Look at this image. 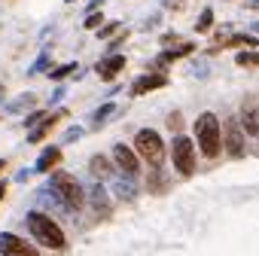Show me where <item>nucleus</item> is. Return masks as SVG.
I'll use <instances>...</instances> for the list:
<instances>
[{"label":"nucleus","mask_w":259,"mask_h":256,"mask_svg":"<svg viewBox=\"0 0 259 256\" xmlns=\"http://www.w3.org/2000/svg\"><path fill=\"white\" fill-rule=\"evenodd\" d=\"M0 256H40L25 238L13 235V232H4L0 235Z\"/></svg>","instance_id":"nucleus-8"},{"label":"nucleus","mask_w":259,"mask_h":256,"mask_svg":"<svg viewBox=\"0 0 259 256\" xmlns=\"http://www.w3.org/2000/svg\"><path fill=\"white\" fill-rule=\"evenodd\" d=\"M49 116H52V113H43V110H34V113H31V116L25 119V125H28V132H34V128H37V125H43V122H46Z\"/></svg>","instance_id":"nucleus-21"},{"label":"nucleus","mask_w":259,"mask_h":256,"mask_svg":"<svg viewBox=\"0 0 259 256\" xmlns=\"http://www.w3.org/2000/svg\"><path fill=\"white\" fill-rule=\"evenodd\" d=\"M89 31H98V28H104V16L95 10V13H85V22H82Z\"/></svg>","instance_id":"nucleus-23"},{"label":"nucleus","mask_w":259,"mask_h":256,"mask_svg":"<svg viewBox=\"0 0 259 256\" xmlns=\"http://www.w3.org/2000/svg\"><path fill=\"white\" fill-rule=\"evenodd\" d=\"M171 162L180 177H192L195 174V141L186 135H177L171 144Z\"/></svg>","instance_id":"nucleus-4"},{"label":"nucleus","mask_w":259,"mask_h":256,"mask_svg":"<svg viewBox=\"0 0 259 256\" xmlns=\"http://www.w3.org/2000/svg\"><path fill=\"white\" fill-rule=\"evenodd\" d=\"M79 138H82V128H79V125L67 128V135H64V141H67V144H73V141H79Z\"/></svg>","instance_id":"nucleus-26"},{"label":"nucleus","mask_w":259,"mask_h":256,"mask_svg":"<svg viewBox=\"0 0 259 256\" xmlns=\"http://www.w3.org/2000/svg\"><path fill=\"white\" fill-rule=\"evenodd\" d=\"M125 40H128V31H125V34H116V37H113V43H110V55H116V49H119Z\"/></svg>","instance_id":"nucleus-27"},{"label":"nucleus","mask_w":259,"mask_h":256,"mask_svg":"<svg viewBox=\"0 0 259 256\" xmlns=\"http://www.w3.org/2000/svg\"><path fill=\"white\" fill-rule=\"evenodd\" d=\"M25 223H28V232L34 235L37 244H43V247H49V250H61V247H64V232H61V226H58L52 217H46V214H40V210H31V214L25 217Z\"/></svg>","instance_id":"nucleus-3"},{"label":"nucleus","mask_w":259,"mask_h":256,"mask_svg":"<svg viewBox=\"0 0 259 256\" xmlns=\"http://www.w3.org/2000/svg\"><path fill=\"white\" fill-rule=\"evenodd\" d=\"M119 22H110V25H104V28H98V40H110L113 34H119Z\"/></svg>","instance_id":"nucleus-24"},{"label":"nucleus","mask_w":259,"mask_h":256,"mask_svg":"<svg viewBox=\"0 0 259 256\" xmlns=\"http://www.w3.org/2000/svg\"><path fill=\"white\" fill-rule=\"evenodd\" d=\"M113 162H116V168L132 180V177H138V171H141V162H138V153L132 150V147H125V144H116L113 147Z\"/></svg>","instance_id":"nucleus-7"},{"label":"nucleus","mask_w":259,"mask_h":256,"mask_svg":"<svg viewBox=\"0 0 259 256\" xmlns=\"http://www.w3.org/2000/svg\"><path fill=\"white\" fill-rule=\"evenodd\" d=\"M61 162V147H46L43 153H40V159H37V165H34V171H52L55 165Z\"/></svg>","instance_id":"nucleus-12"},{"label":"nucleus","mask_w":259,"mask_h":256,"mask_svg":"<svg viewBox=\"0 0 259 256\" xmlns=\"http://www.w3.org/2000/svg\"><path fill=\"white\" fill-rule=\"evenodd\" d=\"M89 168H92V174H95V177H101V180L113 174V165L107 162V156H92V165H89Z\"/></svg>","instance_id":"nucleus-16"},{"label":"nucleus","mask_w":259,"mask_h":256,"mask_svg":"<svg viewBox=\"0 0 259 256\" xmlns=\"http://www.w3.org/2000/svg\"><path fill=\"white\" fill-rule=\"evenodd\" d=\"M210 25H213V10H201V16L195 22V31L204 34V31H210Z\"/></svg>","instance_id":"nucleus-20"},{"label":"nucleus","mask_w":259,"mask_h":256,"mask_svg":"<svg viewBox=\"0 0 259 256\" xmlns=\"http://www.w3.org/2000/svg\"><path fill=\"white\" fill-rule=\"evenodd\" d=\"M195 138H198V150L204 159H217L223 150V128L217 113H201L195 119Z\"/></svg>","instance_id":"nucleus-2"},{"label":"nucleus","mask_w":259,"mask_h":256,"mask_svg":"<svg viewBox=\"0 0 259 256\" xmlns=\"http://www.w3.org/2000/svg\"><path fill=\"white\" fill-rule=\"evenodd\" d=\"M58 119H61V113H52V116H49V119H46L43 125H37L34 132H28V144H40V141H43V138H46V135L52 132V125H55Z\"/></svg>","instance_id":"nucleus-13"},{"label":"nucleus","mask_w":259,"mask_h":256,"mask_svg":"<svg viewBox=\"0 0 259 256\" xmlns=\"http://www.w3.org/2000/svg\"><path fill=\"white\" fill-rule=\"evenodd\" d=\"M73 70H76V61H67V64H58V67H52V70H49V76H52L55 82H61V79H64V76H70Z\"/></svg>","instance_id":"nucleus-18"},{"label":"nucleus","mask_w":259,"mask_h":256,"mask_svg":"<svg viewBox=\"0 0 259 256\" xmlns=\"http://www.w3.org/2000/svg\"><path fill=\"white\" fill-rule=\"evenodd\" d=\"M235 64H241V67H256V64H259V49H256V52H238V55H235Z\"/></svg>","instance_id":"nucleus-19"},{"label":"nucleus","mask_w":259,"mask_h":256,"mask_svg":"<svg viewBox=\"0 0 259 256\" xmlns=\"http://www.w3.org/2000/svg\"><path fill=\"white\" fill-rule=\"evenodd\" d=\"M34 104H37V95L25 92V95H19L16 101H10V104H7V113H22V110H31Z\"/></svg>","instance_id":"nucleus-15"},{"label":"nucleus","mask_w":259,"mask_h":256,"mask_svg":"<svg viewBox=\"0 0 259 256\" xmlns=\"http://www.w3.org/2000/svg\"><path fill=\"white\" fill-rule=\"evenodd\" d=\"M162 7H165V10H183L186 0H162Z\"/></svg>","instance_id":"nucleus-29"},{"label":"nucleus","mask_w":259,"mask_h":256,"mask_svg":"<svg viewBox=\"0 0 259 256\" xmlns=\"http://www.w3.org/2000/svg\"><path fill=\"white\" fill-rule=\"evenodd\" d=\"M241 132L259 141V107H244L241 110Z\"/></svg>","instance_id":"nucleus-11"},{"label":"nucleus","mask_w":259,"mask_h":256,"mask_svg":"<svg viewBox=\"0 0 259 256\" xmlns=\"http://www.w3.org/2000/svg\"><path fill=\"white\" fill-rule=\"evenodd\" d=\"M168 125H171V128H180V116H177V113H174V116H168Z\"/></svg>","instance_id":"nucleus-32"},{"label":"nucleus","mask_w":259,"mask_h":256,"mask_svg":"<svg viewBox=\"0 0 259 256\" xmlns=\"http://www.w3.org/2000/svg\"><path fill=\"white\" fill-rule=\"evenodd\" d=\"M116 192H119V198H135V183L132 180H116Z\"/></svg>","instance_id":"nucleus-22"},{"label":"nucleus","mask_w":259,"mask_h":256,"mask_svg":"<svg viewBox=\"0 0 259 256\" xmlns=\"http://www.w3.org/2000/svg\"><path fill=\"white\" fill-rule=\"evenodd\" d=\"M64 4H73V0H64Z\"/></svg>","instance_id":"nucleus-35"},{"label":"nucleus","mask_w":259,"mask_h":256,"mask_svg":"<svg viewBox=\"0 0 259 256\" xmlns=\"http://www.w3.org/2000/svg\"><path fill=\"white\" fill-rule=\"evenodd\" d=\"M7 195V180H0V198Z\"/></svg>","instance_id":"nucleus-33"},{"label":"nucleus","mask_w":259,"mask_h":256,"mask_svg":"<svg viewBox=\"0 0 259 256\" xmlns=\"http://www.w3.org/2000/svg\"><path fill=\"white\" fill-rule=\"evenodd\" d=\"M119 70H125V55H107L104 61H98V67H95V73L104 79V82H110V79H116V73Z\"/></svg>","instance_id":"nucleus-9"},{"label":"nucleus","mask_w":259,"mask_h":256,"mask_svg":"<svg viewBox=\"0 0 259 256\" xmlns=\"http://www.w3.org/2000/svg\"><path fill=\"white\" fill-rule=\"evenodd\" d=\"M49 192L67 207V214H70V210H79V207L85 204V189H82L79 180H76L73 174H67V171H52V177H49Z\"/></svg>","instance_id":"nucleus-1"},{"label":"nucleus","mask_w":259,"mask_h":256,"mask_svg":"<svg viewBox=\"0 0 259 256\" xmlns=\"http://www.w3.org/2000/svg\"><path fill=\"white\" fill-rule=\"evenodd\" d=\"M89 198H92V207H95L98 214H110V198H107V189H104L101 183H98V186H92Z\"/></svg>","instance_id":"nucleus-14"},{"label":"nucleus","mask_w":259,"mask_h":256,"mask_svg":"<svg viewBox=\"0 0 259 256\" xmlns=\"http://www.w3.org/2000/svg\"><path fill=\"white\" fill-rule=\"evenodd\" d=\"M135 150L150 162V168H159L165 159V144H162L159 132H153V128H141L135 135Z\"/></svg>","instance_id":"nucleus-5"},{"label":"nucleus","mask_w":259,"mask_h":256,"mask_svg":"<svg viewBox=\"0 0 259 256\" xmlns=\"http://www.w3.org/2000/svg\"><path fill=\"white\" fill-rule=\"evenodd\" d=\"M256 4H259V0H256Z\"/></svg>","instance_id":"nucleus-36"},{"label":"nucleus","mask_w":259,"mask_h":256,"mask_svg":"<svg viewBox=\"0 0 259 256\" xmlns=\"http://www.w3.org/2000/svg\"><path fill=\"white\" fill-rule=\"evenodd\" d=\"M4 165H7V162H4V159H0V171H4Z\"/></svg>","instance_id":"nucleus-34"},{"label":"nucleus","mask_w":259,"mask_h":256,"mask_svg":"<svg viewBox=\"0 0 259 256\" xmlns=\"http://www.w3.org/2000/svg\"><path fill=\"white\" fill-rule=\"evenodd\" d=\"M159 22H162V16H153V19H147V22H144V28H156Z\"/></svg>","instance_id":"nucleus-31"},{"label":"nucleus","mask_w":259,"mask_h":256,"mask_svg":"<svg viewBox=\"0 0 259 256\" xmlns=\"http://www.w3.org/2000/svg\"><path fill=\"white\" fill-rule=\"evenodd\" d=\"M177 40H180L177 34H165V37H162V43H165V46H171V49L177 46Z\"/></svg>","instance_id":"nucleus-30"},{"label":"nucleus","mask_w":259,"mask_h":256,"mask_svg":"<svg viewBox=\"0 0 259 256\" xmlns=\"http://www.w3.org/2000/svg\"><path fill=\"white\" fill-rule=\"evenodd\" d=\"M244 132H241V122L238 119H226L223 122V147H226V153L232 156V159H244V153H247V144H244Z\"/></svg>","instance_id":"nucleus-6"},{"label":"nucleus","mask_w":259,"mask_h":256,"mask_svg":"<svg viewBox=\"0 0 259 256\" xmlns=\"http://www.w3.org/2000/svg\"><path fill=\"white\" fill-rule=\"evenodd\" d=\"M46 67H49V55H46V52H43V55H40V58H37V61H34V67H31V70H28V73H31V76H34V73H43V70H46Z\"/></svg>","instance_id":"nucleus-25"},{"label":"nucleus","mask_w":259,"mask_h":256,"mask_svg":"<svg viewBox=\"0 0 259 256\" xmlns=\"http://www.w3.org/2000/svg\"><path fill=\"white\" fill-rule=\"evenodd\" d=\"M113 113H116V104H110V101H107V104H101V107L95 110V116H92V128H101Z\"/></svg>","instance_id":"nucleus-17"},{"label":"nucleus","mask_w":259,"mask_h":256,"mask_svg":"<svg viewBox=\"0 0 259 256\" xmlns=\"http://www.w3.org/2000/svg\"><path fill=\"white\" fill-rule=\"evenodd\" d=\"M165 86H168V76H162V73H144V76L135 79L132 95H147V92H153V89H165Z\"/></svg>","instance_id":"nucleus-10"},{"label":"nucleus","mask_w":259,"mask_h":256,"mask_svg":"<svg viewBox=\"0 0 259 256\" xmlns=\"http://www.w3.org/2000/svg\"><path fill=\"white\" fill-rule=\"evenodd\" d=\"M150 186H153V189H162V186H165V177L159 174V168H153V180H150Z\"/></svg>","instance_id":"nucleus-28"}]
</instances>
